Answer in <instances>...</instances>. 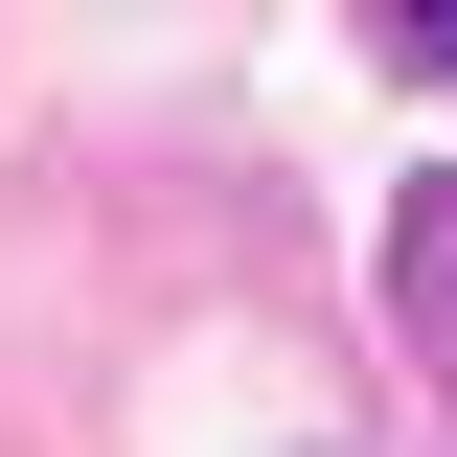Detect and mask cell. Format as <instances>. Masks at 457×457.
Here are the masks:
<instances>
[{"label": "cell", "mask_w": 457, "mask_h": 457, "mask_svg": "<svg viewBox=\"0 0 457 457\" xmlns=\"http://www.w3.org/2000/svg\"><path fill=\"white\" fill-rule=\"evenodd\" d=\"M411 46H435V69H457V0H411Z\"/></svg>", "instance_id": "1"}]
</instances>
